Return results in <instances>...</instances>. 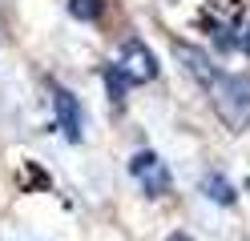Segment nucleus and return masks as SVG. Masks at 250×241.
<instances>
[{
    "label": "nucleus",
    "mask_w": 250,
    "mask_h": 241,
    "mask_svg": "<svg viewBox=\"0 0 250 241\" xmlns=\"http://www.w3.org/2000/svg\"><path fill=\"white\" fill-rule=\"evenodd\" d=\"M210 101H214V112L222 117V125L230 133L250 129V76L218 73L214 85H210Z\"/></svg>",
    "instance_id": "f257e3e1"
},
{
    "label": "nucleus",
    "mask_w": 250,
    "mask_h": 241,
    "mask_svg": "<svg viewBox=\"0 0 250 241\" xmlns=\"http://www.w3.org/2000/svg\"><path fill=\"white\" fill-rule=\"evenodd\" d=\"M113 69L125 76V85H146V80L158 76V56L146 48V40L129 37V40H121V53L113 60Z\"/></svg>",
    "instance_id": "f03ea898"
},
{
    "label": "nucleus",
    "mask_w": 250,
    "mask_h": 241,
    "mask_svg": "<svg viewBox=\"0 0 250 241\" xmlns=\"http://www.w3.org/2000/svg\"><path fill=\"white\" fill-rule=\"evenodd\" d=\"M129 173H133V181L142 185L149 197H166L169 189H174V177H169L166 169V161L153 153V149H142V153H133L129 157Z\"/></svg>",
    "instance_id": "7ed1b4c3"
},
{
    "label": "nucleus",
    "mask_w": 250,
    "mask_h": 241,
    "mask_svg": "<svg viewBox=\"0 0 250 241\" xmlns=\"http://www.w3.org/2000/svg\"><path fill=\"white\" fill-rule=\"evenodd\" d=\"M53 105H57V125H61V133H65L69 141H81V129H85L81 101H77V96H73L69 89L53 85Z\"/></svg>",
    "instance_id": "20e7f679"
},
{
    "label": "nucleus",
    "mask_w": 250,
    "mask_h": 241,
    "mask_svg": "<svg viewBox=\"0 0 250 241\" xmlns=\"http://www.w3.org/2000/svg\"><path fill=\"white\" fill-rule=\"evenodd\" d=\"M174 56L182 60V69L190 73L194 80H202V85H206V89L214 85L218 69L210 64V56H206V53H198V48H194V44H186V40H174Z\"/></svg>",
    "instance_id": "39448f33"
},
{
    "label": "nucleus",
    "mask_w": 250,
    "mask_h": 241,
    "mask_svg": "<svg viewBox=\"0 0 250 241\" xmlns=\"http://www.w3.org/2000/svg\"><path fill=\"white\" fill-rule=\"evenodd\" d=\"M202 189H206L210 201H218V205H234V185L226 181L222 173H210L206 181H202Z\"/></svg>",
    "instance_id": "423d86ee"
},
{
    "label": "nucleus",
    "mask_w": 250,
    "mask_h": 241,
    "mask_svg": "<svg viewBox=\"0 0 250 241\" xmlns=\"http://www.w3.org/2000/svg\"><path fill=\"white\" fill-rule=\"evenodd\" d=\"M101 76H105V85H109V101H113V109H121L125 105V89H129V85H125V76L113 69V64H105Z\"/></svg>",
    "instance_id": "0eeeda50"
},
{
    "label": "nucleus",
    "mask_w": 250,
    "mask_h": 241,
    "mask_svg": "<svg viewBox=\"0 0 250 241\" xmlns=\"http://www.w3.org/2000/svg\"><path fill=\"white\" fill-rule=\"evenodd\" d=\"M69 12L77 20H97L101 16V0H69Z\"/></svg>",
    "instance_id": "6e6552de"
},
{
    "label": "nucleus",
    "mask_w": 250,
    "mask_h": 241,
    "mask_svg": "<svg viewBox=\"0 0 250 241\" xmlns=\"http://www.w3.org/2000/svg\"><path fill=\"white\" fill-rule=\"evenodd\" d=\"M214 44L222 48V53H230V48H234V32L230 28H214Z\"/></svg>",
    "instance_id": "1a4fd4ad"
},
{
    "label": "nucleus",
    "mask_w": 250,
    "mask_h": 241,
    "mask_svg": "<svg viewBox=\"0 0 250 241\" xmlns=\"http://www.w3.org/2000/svg\"><path fill=\"white\" fill-rule=\"evenodd\" d=\"M242 48H246V56H250V24H246V32H242Z\"/></svg>",
    "instance_id": "9d476101"
}]
</instances>
